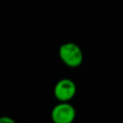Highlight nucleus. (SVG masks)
I'll use <instances>...</instances> for the list:
<instances>
[{
    "instance_id": "obj_1",
    "label": "nucleus",
    "mask_w": 123,
    "mask_h": 123,
    "mask_svg": "<svg viewBox=\"0 0 123 123\" xmlns=\"http://www.w3.org/2000/svg\"><path fill=\"white\" fill-rule=\"evenodd\" d=\"M59 56L62 62L69 67L79 66L84 60L80 46L74 42H65L59 48Z\"/></svg>"
},
{
    "instance_id": "obj_2",
    "label": "nucleus",
    "mask_w": 123,
    "mask_h": 123,
    "mask_svg": "<svg viewBox=\"0 0 123 123\" xmlns=\"http://www.w3.org/2000/svg\"><path fill=\"white\" fill-rule=\"evenodd\" d=\"M76 117L74 107L67 102L57 104L51 111V119L54 123H72Z\"/></svg>"
},
{
    "instance_id": "obj_3",
    "label": "nucleus",
    "mask_w": 123,
    "mask_h": 123,
    "mask_svg": "<svg viewBox=\"0 0 123 123\" xmlns=\"http://www.w3.org/2000/svg\"><path fill=\"white\" fill-rule=\"evenodd\" d=\"M76 90L75 83L70 79L63 78L55 85L54 95L60 102H68L74 97Z\"/></svg>"
},
{
    "instance_id": "obj_4",
    "label": "nucleus",
    "mask_w": 123,
    "mask_h": 123,
    "mask_svg": "<svg viewBox=\"0 0 123 123\" xmlns=\"http://www.w3.org/2000/svg\"><path fill=\"white\" fill-rule=\"evenodd\" d=\"M0 123H16V122L9 116H2L0 118Z\"/></svg>"
}]
</instances>
